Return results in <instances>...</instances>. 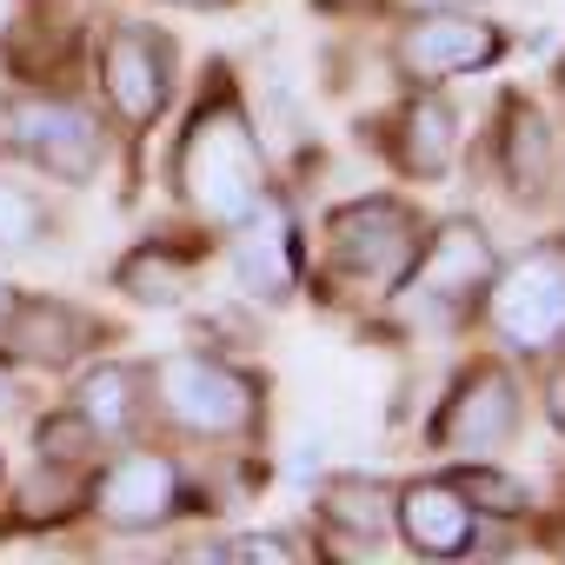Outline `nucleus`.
I'll return each instance as SVG.
<instances>
[{
	"mask_svg": "<svg viewBox=\"0 0 565 565\" xmlns=\"http://www.w3.org/2000/svg\"><path fill=\"white\" fill-rule=\"evenodd\" d=\"M399 61H406V74H419V81L479 74V67H492V61H499V28H492V21H472V14L439 8V14H426V21H413V28H406Z\"/></svg>",
	"mask_w": 565,
	"mask_h": 565,
	"instance_id": "0eeeda50",
	"label": "nucleus"
},
{
	"mask_svg": "<svg viewBox=\"0 0 565 565\" xmlns=\"http://www.w3.org/2000/svg\"><path fill=\"white\" fill-rule=\"evenodd\" d=\"M94 505H100V519H107L114 532L167 525L173 505H180V472H173V459H160V452H127V459H114V466L100 472Z\"/></svg>",
	"mask_w": 565,
	"mask_h": 565,
	"instance_id": "6e6552de",
	"label": "nucleus"
},
{
	"mask_svg": "<svg viewBox=\"0 0 565 565\" xmlns=\"http://www.w3.org/2000/svg\"><path fill=\"white\" fill-rule=\"evenodd\" d=\"M233 266L239 279L259 294V300H287L294 279H300V253H294V220L279 213L273 200H259L246 220H239V246H233Z\"/></svg>",
	"mask_w": 565,
	"mask_h": 565,
	"instance_id": "f8f14e48",
	"label": "nucleus"
},
{
	"mask_svg": "<svg viewBox=\"0 0 565 565\" xmlns=\"http://www.w3.org/2000/svg\"><path fill=\"white\" fill-rule=\"evenodd\" d=\"M74 413L87 419L94 439H120V433H134V419H140V380H134L127 366H94V373L81 380Z\"/></svg>",
	"mask_w": 565,
	"mask_h": 565,
	"instance_id": "ddd939ff",
	"label": "nucleus"
},
{
	"mask_svg": "<svg viewBox=\"0 0 565 565\" xmlns=\"http://www.w3.org/2000/svg\"><path fill=\"white\" fill-rule=\"evenodd\" d=\"M399 160L419 180H439L452 167V114L439 100H413L406 107V120H399Z\"/></svg>",
	"mask_w": 565,
	"mask_h": 565,
	"instance_id": "2eb2a0df",
	"label": "nucleus"
},
{
	"mask_svg": "<svg viewBox=\"0 0 565 565\" xmlns=\"http://www.w3.org/2000/svg\"><path fill=\"white\" fill-rule=\"evenodd\" d=\"M512 180H519V193H539L545 180H552V140H545V120L532 114V107H519L512 114Z\"/></svg>",
	"mask_w": 565,
	"mask_h": 565,
	"instance_id": "a211bd4d",
	"label": "nucleus"
},
{
	"mask_svg": "<svg viewBox=\"0 0 565 565\" xmlns=\"http://www.w3.org/2000/svg\"><path fill=\"white\" fill-rule=\"evenodd\" d=\"M220 558H273V565H294L300 545H294V539H279V532H239V539L220 545Z\"/></svg>",
	"mask_w": 565,
	"mask_h": 565,
	"instance_id": "412c9836",
	"label": "nucleus"
},
{
	"mask_svg": "<svg viewBox=\"0 0 565 565\" xmlns=\"http://www.w3.org/2000/svg\"><path fill=\"white\" fill-rule=\"evenodd\" d=\"M100 81H107V100L120 107V120L153 127L173 94V54L153 28H120L100 54Z\"/></svg>",
	"mask_w": 565,
	"mask_h": 565,
	"instance_id": "39448f33",
	"label": "nucleus"
},
{
	"mask_svg": "<svg viewBox=\"0 0 565 565\" xmlns=\"http://www.w3.org/2000/svg\"><path fill=\"white\" fill-rule=\"evenodd\" d=\"M552 419H558V426H565V373H558V380H552Z\"/></svg>",
	"mask_w": 565,
	"mask_h": 565,
	"instance_id": "5701e85b",
	"label": "nucleus"
},
{
	"mask_svg": "<svg viewBox=\"0 0 565 565\" xmlns=\"http://www.w3.org/2000/svg\"><path fill=\"white\" fill-rule=\"evenodd\" d=\"M393 512H399L406 545H413V552H433V558L466 552V545H472V525H479V512L466 505V492H459L452 479H419V486H406V492L393 499Z\"/></svg>",
	"mask_w": 565,
	"mask_h": 565,
	"instance_id": "9b49d317",
	"label": "nucleus"
},
{
	"mask_svg": "<svg viewBox=\"0 0 565 565\" xmlns=\"http://www.w3.org/2000/svg\"><path fill=\"white\" fill-rule=\"evenodd\" d=\"M153 393H160V413H167L180 433H193V439H233V433H246L253 413H259L253 380L233 373V366H220V360H206V353H173V360H160Z\"/></svg>",
	"mask_w": 565,
	"mask_h": 565,
	"instance_id": "f03ea898",
	"label": "nucleus"
},
{
	"mask_svg": "<svg viewBox=\"0 0 565 565\" xmlns=\"http://www.w3.org/2000/svg\"><path fill=\"white\" fill-rule=\"evenodd\" d=\"M320 519H327L333 532L373 545V539L386 532V519H393V492H386L380 479H333V486L320 492Z\"/></svg>",
	"mask_w": 565,
	"mask_h": 565,
	"instance_id": "4468645a",
	"label": "nucleus"
},
{
	"mask_svg": "<svg viewBox=\"0 0 565 565\" xmlns=\"http://www.w3.org/2000/svg\"><path fill=\"white\" fill-rule=\"evenodd\" d=\"M452 486L466 492V505H472V512H492V519L525 512V492H519L505 472H492V466H466V472H452Z\"/></svg>",
	"mask_w": 565,
	"mask_h": 565,
	"instance_id": "6ab92c4d",
	"label": "nucleus"
},
{
	"mask_svg": "<svg viewBox=\"0 0 565 565\" xmlns=\"http://www.w3.org/2000/svg\"><path fill=\"white\" fill-rule=\"evenodd\" d=\"M14 307H21V300H14V287H8V279H0V327L14 320Z\"/></svg>",
	"mask_w": 565,
	"mask_h": 565,
	"instance_id": "4be33fe9",
	"label": "nucleus"
},
{
	"mask_svg": "<svg viewBox=\"0 0 565 565\" xmlns=\"http://www.w3.org/2000/svg\"><path fill=\"white\" fill-rule=\"evenodd\" d=\"M14 140L54 180H94V167H100V127L74 100H21L14 107Z\"/></svg>",
	"mask_w": 565,
	"mask_h": 565,
	"instance_id": "423d86ee",
	"label": "nucleus"
},
{
	"mask_svg": "<svg viewBox=\"0 0 565 565\" xmlns=\"http://www.w3.org/2000/svg\"><path fill=\"white\" fill-rule=\"evenodd\" d=\"M186 279H193V266L173 259V253H160V246H140V253L120 266V287H127L134 300H147V307H173V300L186 294Z\"/></svg>",
	"mask_w": 565,
	"mask_h": 565,
	"instance_id": "f3484780",
	"label": "nucleus"
},
{
	"mask_svg": "<svg viewBox=\"0 0 565 565\" xmlns=\"http://www.w3.org/2000/svg\"><path fill=\"white\" fill-rule=\"evenodd\" d=\"M492 279V246L472 220H446L433 233V246H419V259L406 266V294L419 300H439V307H459L472 300L479 287Z\"/></svg>",
	"mask_w": 565,
	"mask_h": 565,
	"instance_id": "1a4fd4ad",
	"label": "nucleus"
},
{
	"mask_svg": "<svg viewBox=\"0 0 565 565\" xmlns=\"http://www.w3.org/2000/svg\"><path fill=\"white\" fill-rule=\"evenodd\" d=\"M492 327L519 353H539V347L565 340V246H539L512 273H499V287H492Z\"/></svg>",
	"mask_w": 565,
	"mask_h": 565,
	"instance_id": "7ed1b4c3",
	"label": "nucleus"
},
{
	"mask_svg": "<svg viewBox=\"0 0 565 565\" xmlns=\"http://www.w3.org/2000/svg\"><path fill=\"white\" fill-rule=\"evenodd\" d=\"M180 8H220V0H180Z\"/></svg>",
	"mask_w": 565,
	"mask_h": 565,
	"instance_id": "b1692460",
	"label": "nucleus"
},
{
	"mask_svg": "<svg viewBox=\"0 0 565 565\" xmlns=\"http://www.w3.org/2000/svg\"><path fill=\"white\" fill-rule=\"evenodd\" d=\"M512 426H519V386H512V373L479 366V373L452 393L439 439H446L452 452H492V446L512 439Z\"/></svg>",
	"mask_w": 565,
	"mask_h": 565,
	"instance_id": "9d476101",
	"label": "nucleus"
},
{
	"mask_svg": "<svg viewBox=\"0 0 565 565\" xmlns=\"http://www.w3.org/2000/svg\"><path fill=\"white\" fill-rule=\"evenodd\" d=\"M41 206H34V193H21V186H8V180H0V246H34L41 239Z\"/></svg>",
	"mask_w": 565,
	"mask_h": 565,
	"instance_id": "aec40b11",
	"label": "nucleus"
},
{
	"mask_svg": "<svg viewBox=\"0 0 565 565\" xmlns=\"http://www.w3.org/2000/svg\"><path fill=\"white\" fill-rule=\"evenodd\" d=\"M0 340H8L21 360H67L74 353V320L61 307H14V320L0 327Z\"/></svg>",
	"mask_w": 565,
	"mask_h": 565,
	"instance_id": "dca6fc26",
	"label": "nucleus"
},
{
	"mask_svg": "<svg viewBox=\"0 0 565 565\" xmlns=\"http://www.w3.org/2000/svg\"><path fill=\"white\" fill-rule=\"evenodd\" d=\"M327 239H333V259L347 273L373 279V287H393V279H406V266H413V213L399 200H353V206H340Z\"/></svg>",
	"mask_w": 565,
	"mask_h": 565,
	"instance_id": "20e7f679",
	"label": "nucleus"
},
{
	"mask_svg": "<svg viewBox=\"0 0 565 565\" xmlns=\"http://www.w3.org/2000/svg\"><path fill=\"white\" fill-rule=\"evenodd\" d=\"M180 193L213 226H239L266 200L259 140H253V120H246V107H239L233 87H213L206 107L186 120V140H180Z\"/></svg>",
	"mask_w": 565,
	"mask_h": 565,
	"instance_id": "f257e3e1",
	"label": "nucleus"
}]
</instances>
